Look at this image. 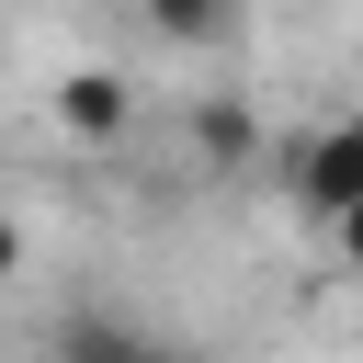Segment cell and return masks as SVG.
Wrapping results in <instances>:
<instances>
[{"label":"cell","instance_id":"cell-2","mask_svg":"<svg viewBox=\"0 0 363 363\" xmlns=\"http://www.w3.org/2000/svg\"><path fill=\"white\" fill-rule=\"evenodd\" d=\"M147 352H159V340H147L136 318H102V306L57 329V363H147Z\"/></svg>","mask_w":363,"mask_h":363},{"label":"cell","instance_id":"cell-5","mask_svg":"<svg viewBox=\"0 0 363 363\" xmlns=\"http://www.w3.org/2000/svg\"><path fill=\"white\" fill-rule=\"evenodd\" d=\"M136 11H147L159 34H216V23H227V0H136Z\"/></svg>","mask_w":363,"mask_h":363},{"label":"cell","instance_id":"cell-1","mask_svg":"<svg viewBox=\"0 0 363 363\" xmlns=\"http://www.w3.org/2000/svg\"><path fill=\"white\" fill-rule=\"evenodd\" d=\"M284 182H295V204L329 227L340 204H363V113H340V125H318V136H295L284 147Z\"/></svg>","mask_w":363,"mask_h":363},{"label":"cell","instance_id":"cell-7","mask_svg":"<svg viewBox=\"0 0 363 363\" xmlns=\"http://www.w3.org/2000/svg\"><path fill=\"white\" fill-rule=\"evenodd\" d=\"M11 272H23V227L0 216V284H11Z\"/></svg>","mask_w":363,"mask_h":363},{"label":"cell","instance_id":"cell-3","mask_svg":"<svg viewBox=\"0 0 363 363\" xmlns=\"http://www.w3.org/2000/svg\"><path fill=\"white\" fill-rule=\"evenodd\" d=\"M57 113H68L79 136H113V125L136 113V91H125L113 68H79V79H57Z\"/></svg>","mask_w":363,"mask_h":363},{"label":"cell","instance_id":"cell-4","mask_svg":"<svg viewBox=\"0 0 363 363\" xmlns=\"http://www.w3.org/2000/svg\"><path fill=\"white\" fill-rule=\"evenodd\" d=\"M193 147L204 159H250V102H204L193 113Z\"/></svg>","mask_w":363,"mask_h":363},{"label":"cell","instance_id":"cell-8","mask_svg":"<svg viewBox=\"0 0 363 363\" xmlns=\"http://www.w3.org/2000/svg\"><path fill=\"white\" fill-rule=\"evenodd\" d=\"M147 363H204V352H182V340H159V352H147Z\"/></svg>","mask_w":363,"mask_h":363},{"label":"cell","instance_id":"cell-6","mask_svg":"<svg viewBox=\"0 0 363 363\" xmlns=\"http://www.w3.org/2000/svg\"><path fill=\"white\" fill-rule=\"evenodd\" d=\"M329 238H340V261L363 272V204H340V216H329Z\"/></svg>","mask_w":363,"mask_h":363}]
</instances>
